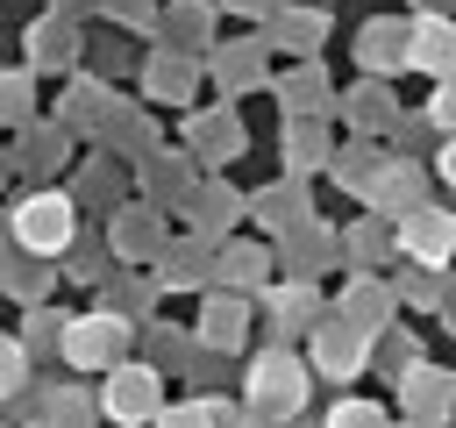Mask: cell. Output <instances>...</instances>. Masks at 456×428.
I'll use <instances>...</instances> for the list:
<instances>
[{
  "mask_svg": "<svg viewBox=\"0 0 456 428\" xmlns=\"http://www.w3.org/2000/svg\"><path fill=\"white\" fill-rule=\"evenodd\" d=\"M249 399H256L264 414H292V407L306 399V364H299V357H285V350H271V357L256 364V385H249Z\"/></svg>",
  "mask_w": 456,
  "mask_h": 428,
  "instance_id": "6da1fadb",
  "label": "cell"
},
{
  "mask_svg": "<svg viewBox=\"0 0 456 428\" xmlns=\"http://www.w3.org/2000/svg\"><path fill=\"white\" fill-rule=\"evenodd\" d=\"M64 235H71V207L64 200H28L21 207V243L28 250H57Z\"/></svg>",
  "mask_w": 456,
  "mask_h": 428,
  "instance_id": "7a4b0ae2",
  "label": "cell"
},
{
  "mask_svg": "<svg viewBox=\"0 0 456 428\" xmlns=\"http://www.w3.org/2000/svg\"><path fill=\"white\" fill-rule=\"evenodd\" d=\"M449 243H456V221H449V214H413V221H406V250H413V257L435 264Z\"/></svg>",
  "mask_w": 456,
  "mask_h": 428,
  "instance_id": "3957f363",
  "label": "cell"
},
{
  "mask_svg": "<svg viewBox=\"0 0 456 428\" xmlns=\"http://www.w3.org/2000/svg\"><path fill=\"white\" fill-rule=\"evenodd\" d=\"M406 57L428 64V71H449L456 64V29L449 21H420V43H406Z\"/></svg>",
  "mask_w": 456,
  "mask_h": 428,
  "instance_id": "277c9868",
  "label": "cell"
},
{
  "mask_svg": "<svg viewBox=\"0 0 456 428\" xmlns=\"http://www.w3.org/2000/svg\"><path fill=\"white\" fill-rule=\"evenodd\" d=\"M314 357H321V371L349 378V371L363 364V335H356V328H349V335H342V328H321V350H314Z\"/></svg>",
  "mask_w": 456,
  "mask_h": 428,
  "instance_id": "5b68a950",
  "label": "cell"
},
{
  "mask_svg": "<svg viewBox=\"0 0 456 428\" xmlns=\"http://www.w3.org/2000/svg\"><path fill=\"white\" fill-rule=\"evenodd\" d=\"M150 399H157V385H150V371H121V385L107 392V407H114L121 421H135V414H150Z\"/></svg>",
  "mask_w": 456,
  "mask_h": 428,
  "instance_id": "8992f818",
  "label": "cell"
},
{
  "mask_svg": "<svg viewBox=\"0 0 456 428\" xmlns=\"http://www.w3.org/2000/svg\"><path fill=\"white\" fill-rule=\"evenodd\" d=\"M242 335V307L228 300V307H207V342H235Z\"/></svg>",
  "mask_w": 456,
  "mask_h": 428,
  "instance_id": "52a82bcc",
  "label": "cell"
},
{
  "mask_svg": "<svg viewBox=\"0 0 456 428\" xmlns=\"http://www.w3.org/2000/svg\"><path fill=\"white\" fill-rule=\"evenodd\" d=\"M328 428H385V414H378V407H335Z\"/></svg>",
  "mask_w": 456,
  "mask_h": 428,
  "instance_id": "ba28073f",
  "label": "cell"
},
{
  "mask_svg": "<svg viewBox=\"0 0 456 428\" xmlns=\"http://www.w3.org/2000/svg\"><path fill=\"white\" fill-rule=\"evenodd\" d=\"M14 371H21V350H14V342H0V385H14Z\"/></svg>",
  "mask_w": 456,
  "mask_h": 428,
  "instance_id": "9c48e42d",
  "label": "cell"
},
{
  "mask_svg": "<svg viewBox=\"0 0 456 428\" xmlns=\"http://www.w3.org/2000/svg\"><path fill=\"white\" fill-rule=\"evenodd\" d=\"M164 428H207V414L200 407H178V414H164Z\"/></svg>",
  "mask_w": 456,
  "mask_h": 428,
  "instance_id": "30bf717a",
  "label": "cell"
},
{
  "mask_svg": "<svg viewBox=\"0 0 456 428\" xmlns=\"http://www.w3.org/2000/svg\"><path fill=\"white\" fill-rule=\"evenodd\" d=\"M435 121H456V78L442 86V100H435Z\"/></svg>",
  "mask_w": 456,
  "mask_h": 428,
  "instance_id": "8fae6325",
  "label": "cell"
},
{
  "mask_svg": "<svg viewBox=\"0 0 456 428\" xmlns=\"http://www.w3.org/2000/svg\"><path fill=\"white\" fill-rule=\"evenodd\" d=\"M442 171H449V178H456V143H449V150H442Z\"/></svg>",
  "mask_w": 456,
  "mask_h": 428,
  "instance_id": "7c38bea8",
  "label": "cell"
}]
</instances>
